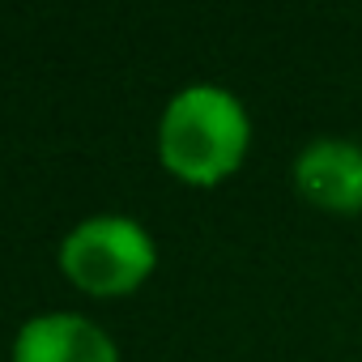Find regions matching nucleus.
I'll list each match as a JSON object with an SVG mask.
<instances>
[{
    "label": "nucleus",
    "mask_w": 362,
    "mask_h": 362,
    "mask_svg": "<svg viewBox=\"0 0 362 362\" xmlns=\"http://www.w3.org/2000/svg\"><path fill=\"white\" fill-rule=\"evenodd\" d=\"M252 145V119L239 94L226 86H184L170 94L158 119V158L162 166L197 188H214L239 170Z\"/></svg>",
    "instance_id": "1"
},
{
    "label": "nucleus",
    "mask_w": 362,
    "mask_h": 362,
    "mask_svg": "<svg viewBox=\"0 0 362 362\" xmlns=\"http://www.w3.org/2000/svg\"><path fill=\"white\" fill-rule=\"evenodd\" d=\"M13 362H119V349L94 320L47 311L18 328Z\"/></svg>",
    "instance_id": "4"
},
{
    "label": "nucleus",
    "mask_w": 362,
    "mask_h": 362,
    "mask_svg": "<svg viewBox=\"0 0 362 362\" xmlns=\"http://www.w3.org/2000/svg\"><path fill=\"white\" fill-rule=\"evenodd\" d=\"M294 188L307 205L328 214H362V141L354 136H315L298 149Z\"/></svg>",
    "instance_id": "3"
},
{
    "label": "nucleus",
    "mask_w": 362,
    "mask_h": 362,
    "mask_svg": "<svg viewBox=\"0 0 362 362\" xmlns=\"http://www.w3.org/2000/svg\"><path fill=\"white\" fill-rule=\"evenodd\" d=\"M158 264L149 230L124 214H98L77 222L60 239V269L90 294H128Z\"/></svg>",
    "instance_id": "2"
}]
</instances>
